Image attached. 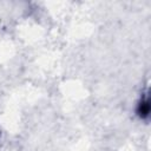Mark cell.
Here are the masks:
<instances>
[{
    "instance_id": "cell-1",
    "label": "cell",
    "mask_w": 151,
    "mask_h": 151,
    "mask_svg": "<svg viewBox=\"0 0 151 151\" xmlns=\"http://www.w3.org/2000/svg\"><path fill=\"white\" fill-rule=\"evenodd\" d=\"M150 111H151V104H150V97L149 94H145L144 97H142V99L139 100L136 112L138 114V117L143 120L149 119L150 117Z\"/></svg>"
}]
</instances>
